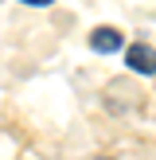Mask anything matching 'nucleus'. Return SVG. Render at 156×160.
I'll use <instances>...</instances> for the list:
<instances>
[{"label": "nucleus", "instance_id": "nucleus-1", "mask_svg": "<svg viewBox=\"0 0 156 160\" xmlns=\"http://www.w3.org/2000/svg\"><path fill=\"white\" fill-rule=\"evenodd\" d=\"M125 62H129V70H137V74H156V47H148V43L125 47Z\"/></svg>", "mask_w": 156, "mask_h": 160}, {"label": "nucleus", "instance_id": "nucleus-2", "mask_svg": "<svg viewBox=\"0 0 156 160\" xmlns=\"http://www.w3.org/2000/svg\"><path fill=\"white\" fill-rule=\"evenodd\" d=\"M90 47H94L98 55L121 51V47H125V35H121L117 28H94V31H90Z\"/></svg>", "mask_w": 156, "mask_h": 160}, {"label": "nucleus", "instance_id": "nucleus-3", "mask_svg": "<svg viewBox=\"0 0 156 160\" xmlns=\"http://www.w3.org/2000/svg\"><path fill=\"white\" fill-rule=\"evenodd\" d=\"M20 4H31V8H47L51 0H20Z\"/></svg>", "mask_w": 156, "mask_h": 160}]
</instances>
